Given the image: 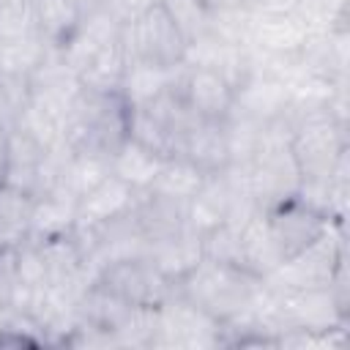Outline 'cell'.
I'll return each instance as SVG.
<instances>
[{"instance_id":"cell-15","label":"cell","mask_w":350,"mask_h":350,"mask_svg":"<svg viewBox=\"0 0 350 350\" xmlns=\"http://www.w3.org/2000/svg\"><path fill=\"white\" fill-rule=\"evenodd\" d=\"M44 260L49 284H90L93 276L85 268V257L74 241V232L52 235L44 241H33Z\"/></svg>"},{"instance_id":"cell-22","label":"cell","mask_w":350,"mask_h":350,"mask_svg":"<svg viewBox=\"0 0 350 350\" xmlns=\"http://www.w3.org/2000/svg\"><path fill=\"white\" fill-rule=\"evenodd\" d=\"M161 161H164L161 156L150 153V150L142 148L139 142L126 139V142L112 153V159H109V172H112L115 178H120L123 183H129L131 189L142 191V189H148V186L153 183V178L159 175Z\"/></svg>"},{"instance_id":"cell-9","label":"cell","mask_w":350,"mask_h":350,"mask_svg":"<svg viewBox=\"0 0 350 350\" xmlns=\"http://www.w3.org/2000/svg\"><path fill=\"white\" fill-rule=\"evenodd\" d=\"M180 93L186 107L194 118L202 120H227L235 104V88L208 66H189L180 68Z\"/></svg>"},{"instance_id":"cell-6","label":"cell","mask_w":350,"mask_h":350,"mask_svg":"<svg viewBox=\"0 0 350 350\" xmlns=\"http://www.w3.org/2000/svg\"><path fill=\"white\" fill-rule=\"evenodd\" d=\"M219 323L186 301L178 290L156 309V336L153 347H216Z\"/></svg>"},{"instance_id":"cell-5","label":"cell","mask_w":350,"mask_h":350,"mask_svg":"<svg viewBox=\"0 0 350 350\" xmlns=\"http://www.w3.org/2000/svg\"><path fill=\"white\" fill-rule=\"evenodd\" d=\"M120 41L129 55V63L139 60V63H150L159 68L183 66L186 49H189V41L183 38V33L178 30V25L172 22V16L164 11L159 0L148 5L139 16L123 25Z\"/></svg>"},{"instance_id":"cell-8","label":"cell","mask_w":350,"mask_h":350,"mask_svg":"<svg viewBox=\"0 0 350 350\" xmlns=\"http://www.w3.org/2000/svg\"><path fill=\"white\" fill-rule=\"evenodd\" d=\"M265 213V221L271 227V235L282 252V260L306 249L312 241H317L323 235V230L328 227V216H323L317 208H312L306 200H301L298 194L271 205Z\"/></svg>"},{"instance_id":"cell-24","label":"cell","mask_w":350,"mask_h":350,"mask_svg":"<svg viewBox=\"0 0 350 350\" xmlns=\"http://www.w3.org/2000/svg\"><path fill=\"white\" fill-rule=\"evenodd\" d=\"M126 68H129V55H126V49H123V41L118 38L115 44L104 46V49L79 71L77 79H79V88L109 93V90H120L123 77H126Z\"/></svg>"},{"instance_id":"cell-32","label":"cell","mask_w":350,"mask_h":350,"mask_svg":"<svg viewBox=\"0 0 350 350\" xmlns=\"http://www.w3.org/2000/svg\"><path fill=\"white\" fill-rule=\"evenodd\" d=\"M202 3L213 14V11H224V8H243L249 0H202Z\"/></svg>"},{"instance_id":"cell-25","label":"cell","mask_w":350,"mask_h":350,"mask_svg":"<svg viewBox=\"0 0 350 350\" xmlns=\"http://www.w3.org/2000/svg\"><path fill=\"white\" fill-rule=\"evenodd\" d=\"M178 71H180V66H178V68H159V66H150V63L131 60L129 68H126L120 93H123V98H126L131 107L148 104L150 98H156V96L178 77Z\"/></svg>"},{"instance_id":"cell-16","label":"cell","mask_w":350,"mask_h":350,"mask_svg":"<svg viewBox=\"0 0 350 350\" xmlns=\"http://www.w3.org/2000/svg\"><path fill=\"white\" fill-rule=\"evenodd\" d=\"M77 202L79 200L74 194H68L63 186H55L46 194L36 197L27 241H44L52 235L71 232L77 224Z\"/></svg>"},{"instance_id":"cell-14","label":"cell","mask_w":350,"mask_h":350,"mask_svg":"<svg viewBox=\"0 0 350 350\" xmlns=\"http://www.w3.org/2000/svg\"><path fill=\"white\" fill-rule=\"evenodd\" d=\"M134 309H137L134 304L123 301L118 293H112L109 287H104L98 279L85 287V293H82V298H79V304H77L79 320H82L88 328H96V331L107 334V336L112 339V347H118V345H115V336H118V331L131 320Z\"/></svg>"},{"instance_id":"cell-28","label":"cell","mask_w":350,"mask_h":350,"mask_svg":"<svg viewBox=\"0 0 350 350\" xmlns=\"http://www.w3.org/2000/svg\"><path fill=\"white\" fill-rule=\"evenodd\" d=\"M49 46L52 44H46L38 33H27V36L11 38V41H0V71L30 77L41 66Z\"/></svg>"},{"instance_id":"cell-18","label":"cell","mask_w":350,"mask_h":350,"mask_svg":"<svg viewBox=\"0 0 350 350\" xmlns=\"http://www.w3.org/2000/svg\"><path fill=\"white\" fill-rule=\"evenodd\" d=\"M241 252H243V268L262 279L282 262V252L271 235V227L262 211H254L241 224Z\"/></svg>"},{"instance_id":"cell-13","label":"cell","mask_w":350,"mask_h":350,"mask_svg":"<svg viewBox=\"0 0 350 350\" xmlns=\"http://www.w3.org/2000/svg\"><path fill=\"white\" fill-rule=\"evenodd\" d=\"M254 16V14H252ZM309 38V27L298 14L282 16H254L249 33V49L254 55L279 57V55H298Z\"/></svg>"},{"instance_id":"cell-20","label":"cell","mask_w":350,"mask_h":350,"mask_svg":"<svg viewBox=\"0 0 350 350\" xmlns=\"http://www.w3.org/2000/svg\"><path fill=\"white\" fill-rule=\"evenodd\" d=\"M30 11L36 33L52 46H63L82 22L79 0H30Z\"/></svg>"},{"instance_id":"cell-30","label":"cell","mask_w":350,"mask_h":350,"mask_svg":"<svg viewBox=\"0 0 350 350\" xmlns=\"http://www.w3.org/2000/svg\"><path fill=\"white\" fill-rule=\"evenodd\" d=\"M36 33L30 0H0V41Z\"/></svg>"},{"instance_id":"cell-2","label":"cell","mask_w":350,"mask_h":350,"mask_svg":"<svg viewBox=\"0 0 350 350\" xmlns=\"http://www.w3.org/2000/svg\"><path fill=\"white\" fill-rule=\"evenodd\" d=\"M293 134H290V150L295 156L301 183H323L331 180L339 164L347 161V120L336 118L328 107L314 109H284Z\"/></svg>"},{"instance_id":"cell-29","label":"cell","mask_w":350,"mask_h":350,"mask_svg":"<svg viewBox=\"0 0 350 350\" xmlns=\"http://www.w3.org/2000/svg\"><path fill=\"white\" fill-rule=\"evenodd\" d=\"M30 101V77L0 71V129H14Z\"/></svg>"},{"instance_id":"cell-4","label":"cell","mask_w":350,"mask_h":350,"mask_svg":"<svg viewBox=\"0 0 350 350\" xmlns=\"http://www.w3.org/2000/svg\"><path fill=\"white\" fill-rule=\"evenodd\" d=\"M345 262V221L331 219L317 241L306 249L284 257L265 282L276 290H309V287H331L334 276Z\"/></svg>"},{"instance_id":"cell-17","label":"cell","mask_w":350,"mask_h":350,"mask_svg":"<svg viewBox=\"0 0 350 350\" xmlns=\"http://www.w3.org/2000/svg\"><path fill=\"white\" fill-rule=\"evenodd\" d=\"M134 197H137V189H131L129 183H123L120 178H115L109 172L96 189H90L85 197H79V202H77V224L107 221V219L129 211L134 205Z\"/></svg>"},{"instance_id":"cell-3","label":"cell","mask_w":350,"mask_h":350,"mask_svg":"<svg viewBox=\"0 0 350 350\" xmlns=\"http://www.w3.org/2000/svg\"><path fill=\"white\" fill-rule=\"evenodd\" d=\"M262 276L238 268V265H227V262H213L208 257H202L178 284L175 290L191 301L197 309H202L205 314H211L216 323L230 320L243 314L252 301L257 298V293L262 290Z\"/></svg>"},{"instance_id":"cell-26","label":"cell","mask_w":350,"mask_h":350,"mask_svg":"<svg viewBox=\"0 0 350 350\" xmlns=\"http://www.w3.org/2000/svg\"><path fill=\"white\" fill-rule=\"evenodd\" d=\"M202 180H205V175L191 161H186L183 156H170V159L161 161V170H159V175L153 178V183L148 189H153L159 194H167L172 200L189 202L200 191Z\"/></svg>"},{"instance_id":"cell-31","label":"cell","mask_w":350,"mask_h":350,"mask_svg":"<svg viewBox=\"0 0 350 350\" xmlns=\"http://www.w3.org/2000/svg\"><path fill=\"white\" fill-rule=\"evenodd\" d=\"M16 246L0 249V309H14V293H16Z\"/></svg>"},{"instance_id":"cell-12","label":"cell","mask_w":350,"mask_h":350,"mask_svg":"<svg viewBox=\"0 0 350 350\" xmlns=\"http://www.w3.org/2000/svg\"><path fill=\"white\" fill-rule=\"evenodd\" d=\"M44 156H46V148H41L25 129H19V126L5 129L3 183L36 197L38 194V178H41Z\"/></svg>"},{"instance_id":"cell-1","label":"cell","mask_w":350,"mask_h":350,"mask_svg":"<svg viewBox=\"0 0 350 350\" xmlns=\"http://www.w3.org/2000/svg\"><path fill=\"white\" fill-rule=\"evenodd\" d=\"M129 118L131 104L120 90L101 93L79 88L63 123V142L71 153L112 159V153L129 139Z\"/></svg>"},{"instance_id":"cell-19","label":"cell","mask_w":350,"mask_h":350,"mask_svg":"<svg viewBox=\"0 0 350 350\" xmlns=\"http://www.w3.org/2000/svg\"><path fill=\"white\" fill-rule=\"evenodd\" d=\"M148 257L153 260V265L164 276H170L178 284L202 260V238H200V232H194L191 227H186L183 232H178V235H172V238L150 246Z\"/></svg>"},{"instance_id":"cell-7","label":"cell","mask_w":350,"mask_h":350,"mask_svg":"<svg viewBox=\"0 0 350 350\" xmlns=\"http://www.w3.org/2000/svg\"><path fill=\"white\" fill-rule=\"evenodd\" d=\"M96 279L112 293H118L123 301L134 306H148V309H159L175 293V282L164 276L148 254L115 260L104 265Z\"/></svg>"},{"instance_id":"cell-23","label":"cell","mask_w":350,"mask_h":350,"mask_svg":"<svg viewBox=\"0 0 350 350\" xmlns=\"http://www.w3.org/2000/svg\"><path fill=\"white\" fill-rule=\"evenodd\" d=\"M36 197L14 186H0V249H14L30 238Z\"/></svg>"},{"instance_id":"cell-10","label":"cell","mask_w":350,"mask_h":350,"mask_svg":"<svg viewBox=\"0 0 350 350\" xmlns=\"http://www.w3.org/2000/svg\"><path fill=\"white\" fill-rule=\"evenodd\" d=\"M178 156L191 161L202 175H216L232 164L227 120H202L194 118L180 134Z\"/></svg>"},{"instance_id":"cell-27","label":"cell","mask_w":350,"mask_h":350,"mask_svg":"<svg viewBox=\"0 0 350 350\" xmlns=\"http://www.w3.org/2000/svg\"><path fill=\"white\" fill-rule=\"evenodd\" d=\"M109 175V159L90 156V153H68L57 186H63L77 200L85 197L90 189H96Z\"/></svg>"},{"instance_id":"cell-21","label":"cell","mask_w":350,"mask_h":350,"mask_svg":"<svg viewBox=\"0 0 350 350\" xmlns=\"http://www.w3.org/2000/svg\"><path fill=\"white\" fill-rule=\"evenodd\" d=\"M129 139L139 142L142 148H148L150 153H156L161 159H170V156H178L180 131L175 126H170L164 118H159L156 112H150L148 107H131Z\"/></svg>"},{"instance_id":"cell-11","label":"cell","mask_w":350,"mask_h":350,"mask_svg":"<svg viewBox=\"0 0 350 350\" xmlns=\"http://www.w3.org/2000/svg\"><path fill=\"white\" fill-rule=\"evenodd\" d=\"M134 219L137 227L142 232V238L148 241V252L150 246L183 232L189 227L186 221V202L183 200H172L167 194H159L153 189H142L134 197Z\"/></svg>"}]
</instances>
